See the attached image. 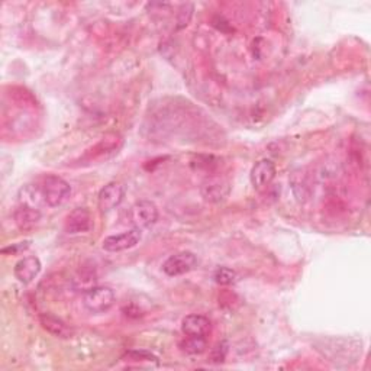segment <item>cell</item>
I'll list each match as a JSON object with an SVG mask.
<instances>
[{
    "label": "cell",
    "instance_id": "obj_1",
    "mask_svg": "<svg viewBox=\"0 0 371 371\" xmlns=\"http://www.w3.org/2000/svg\"><path fill=\"white\" fill-rule=\"evenodd\" d=\"M115 293L107 286H94L83 295V305L93 315H103L115 305Z\"/></svg>",
    "mask_w": 371,
    "mask_h": 371
},
{
    "label": "cell",
    "instance_id": "obj_2",
    "mask_svg": "<svg viewBox=\"0 0 371 371\" xmlns=\"http://www.w3.org/2000/svg\"><path fill=\"white\" fill-rule=\"evenodd\" d=\"M72 195V187L59 176H48L43 184V198L50 208H59Z\"/></svg>",
    "mask_w": 371,
    "mask_h": 371
},
{
    "label": "cell",
    "instance_id": "obj_3",
    "mask_svg": "<svg viewBox=\"0 0 371 371\" xmlns=\"http://www.w3.org/2000/svg\"><path fill=\"white\" fill-rule=\"evenodd\" d=\"M158 219V209L154 202L140 200L132 204L129 211V222L136 229H145L153 226Z\"/></svg>",
    "mask_w": 371,
    "mask_h": 371
},
{
    "label": "cell",
    "instance_id": "obj_4",
    "mask_svg": "<svg viewBox=\"0 0 371 371\" xmlns=\"http://www.w3.org/2000/svg\"><path fill=\"white\" fill-rule=\"evenodd\" d=\"M198 266V257L191 251H182L170 255L162 264V271L170 277L183 276Z\"/></svg>",
    "mask_w": 371,
    "mask_h": 371
},
{
    "label": "cell",
    "instance_id": "obj_5",
    "mask_svg": "<svg viewBox=\"0 0 371 371\" xmlns=\"http://www.w3.org/2000/svg\"><path fill=\"white\" fill-rule=\"evenodd\" d=\"M142 238L141 229H129L127 232L118 233V235H111L103 240V250L107 253H120V251H127L134 248L140 244Z\"/></svg>",
    "mask_w": 371,
    "mask_h": 371
},
{
    "label": "cell",
    "instance_id": "obj_6",
    "mask_svg": "<svg viewBox=\"0 0 371 371\" xmlns=\"http://www.w3.org/2000/svg\"><path fill=\"white\" fill-rule=\"evenodd\" d=\"M276 173H277L276 164H274L271 160H267V158L259 160L251 169V173H250L251 184L254 186L255 190L263 191L273 183L274 178H276Z\"/></svg>",
    "mask_w": 371,
    "mask_h": 371
},
{
    "label": "cell",
    "instance_id": "obj_7",
    "mask_svg": "<svg viewBox=\"0 0 371 371\" xmlns=\"http://www.w3.org/2000/svg\"><path fill=\"white\" fill-rule=\"evenodd\" d=\"M231 186L221 177H209L202 183L200 193L203 199L209 203H219L229 196Z\"/></svg>",
    "mask_w": 371,
    "mask_h": 371
},
{
    "label": "cell",
    "instance_id": "obj_8",
    "mask_svg": "<svg viewBox=\"0 0 371 371\" xmlns=\"http://www.w3.org/2000/svg\"><path fill=\"white\" fill-rule=\"evenodd\" d=\"M125 186H123L122 183L119 182H112V183H107L100 191H99V198H98V202H99V208L102 212H109V211H114L115 208H118V206L123 202V199H125Z\"/></svg>",
    "mask_w": 371,
    "mask_h": 371
},
{
    "label": "cell",
    "instance_id": "obj_9",
    "mask_svg": "<svg viewBox=\"0 0 371 371\" xmlns=\"http://www.w3.org/2000/svg\"><path fill=\"white\" fill-rule=\"evenodd\" d=\"M41 268H43V264H41L38 257H34V255L23 257L22 259L18 261L15 267H13V274H15L18 282L23 284H30L38 277Z\"/></svg>",
    "mask_w": 371,
    "mask_h": 371
},
{
    "label": "cell",
    "instance_id": "obj_10",
    "mask_svg": "<svg viewBox=\"0 0 371 371\" xmlns=\"http://www.w3.org/2000/svg\"><path fill=\"white\" fill-rule=\"evenodd\" d=\"M92 228V215L86 208H77L67 216L65 232L70 235L85 233Z\"/></svg>",
    "mask_w": 371,
    "mask_h": 371
},
{
    "label": "cell",
    "instance_id": "obj_11",
    "mask_svg": "<svg viewBox=\"0 0 371 371\" xmlns=\"http://www.w3.org/2000/svg\"><path fill=\"white\" fill-rule=\"evenodd\" d=\"M211 329V321L203 315H187L182 321V331L186 337H206Z\"/></svg>",
    "mask_w": 371,
    "mask_h": 371
},
{
    "label": "cell",
    "instance_id": "obj_12",
    "mask_svg": "<svg viewBox=\"0 0 371 371\" xmlns=\"http://www.w3.org/2000/svg\"><path fill=\"white\" fill-rule=\"evenodd\" d=\"M39 322L47 332H50L51 335L57 338H70L74 334L73 328L70 325H67L63 319L57 318V316H54L51 313L41 315Z\"/></svg>",
    "mask_w": 371,
    "mask_h": 371
},
{
    "label": "cell",
    "instance_id": "obj_13",
    "mask_svg": "<svg viewBox=\"0 0 371 371\" xmlns=\"http://www.w3.org/2000/svg\"><path fill=\"white\" fill-rule=\"evenodd\" d=\"M15 224L21 231H31L41 221V212L30 204H21L13 213Z\"/></svg>",
    "mask_w": 371,
    "mask_h": 371
},
{
    "label": "cell",
    "instance_id": "obj_14",
    "mask_svg": "<svg viewBox=\"0 0 371 371\" xmlns=\"http://www.w3.org/2000/svg\"><path fill=\"white\" fill-rule=\"evenodd\" d=\"M180 348L186 354L196 355L208 348V342H206V337H186V339H183L180 343Z\"/></svg>",
    "mask_w": 371,
    "mask_h": 371
},
{
    "label": "cell",
    "instance_id": "obj_15",
    "mask_svg": "<svg viewBox=\"0 0 371 371\" xmlns=\"http://www.w3.org/2000/svg\"><path fill=\"white\" fill-rule=\"evenodd\" d=\"M237 273L228 267H219L213 273V280L221 286H231L237 282Z\"/></svg>",
    "mask_w": 371,
    "mask_h": 371
},
{
    "label": "cell",
    "instance_id": "obj_16",
    "mask_svg": "<svg viewBox=\"0 0 371 371\" xmlns=\"http://www.w3.org/2000/svg\"><path fill=\"white\" fill-rule=\"evenodd\" d=\"M122 360H125V361H156L157 363V357H154L151 352L148 351H138V350H134V351H128L125 355L122 357Z\"/></svg>",
    "mask_w": 371,
    "mask_h": 371
},
{
    "label": "cell",
    "instance_id": "obj_17",
    "mask_svg": "<svg viewBox=\"0 0 371 371\" xmlns=\"http://www.w3.org/2000/svg\"><path fill=\"white\" fill-rule=\"evenodd\" d=\"M226 354H228V343L219 342L211 352V360L213 363H224L226 359Z\"/></svg>",
    "mask_w": 371,
    "mask_h": 371
}]
</instances>
